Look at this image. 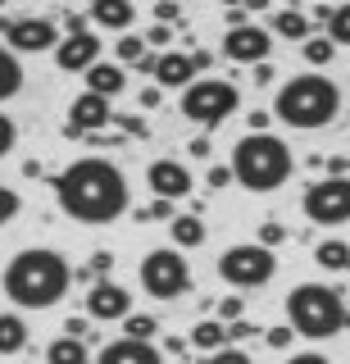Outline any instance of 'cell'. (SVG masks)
Returning <instances> with one entry per match:
<instances>
[{
	"label": "cell",
	"mask_w": 350,
	"mask_h": 364,
	"mask_svg": "<svg viewBox=\"0 0 350 364\" xmlns=\"http://www.w3.org/2000/svg\"><path fill=\"white\" fill-rule=\"evenodd\" d=\"M55 200L77 223H114L128 210V178L119 173V164L87 155L55 173Z\"/></svg>",
	"instance_id": "6da1fadb"
},
{
	"label": "cell",
	"mask_w": 350,
	"mask_h": 364,
	"mask_svg": "<svg viewBox=\"0 0 350 364\" xmlns=\"http://www.w3.org/2000/svg\"><path fill=\"white\" fill-rule=\"evenodd\" d=\"M0 282H5V296L18 310H50V305L64 301V291L73 282V269L60 250L37 246V250H18Z\"/></svg>",
	"instance_id": "7a4b0ae2"
},
{
	"label": "cell",
	"mask_w": 350,
	"mask_h": 364,
	"mask_svg": "<svg viewBox=\"0 0 350 364\" xmlns=\"http://www.w3.org/2000/svg\"><path fill=\"white\" fill-rule=\"evenodd\" d=\"M273 114L287 128H300V132L327 128V123L341 114V87L323 73H300V77H291L287 87H278Z\"/></svg>",
	"instance_id": "3957f363"
},
{
	"label": "cell",
	"mask_w": 350,
	"mask_h": 364,
	"mask_svg": "<svg viewBox=\"0 0 350 364\" xmlns=\"http://www.w3.org/2000/svg\"><path fill=\"white\" fill-rule=\"evenodd\" d=\"M291 178V151L273 132H246L232 146V182H241L255 196H268Z\"/></svg>",
	"instance_id": "277c9868"
},
{
	"label": "cell",
	"mask_w": 350,
	"mask_h": 364,
	"mask_svg": "<svg viewBox=\"0 0 350 364\" xmlns=\"http://www.w3.org/2000/svg\"><path fill=\"white\" fill-rule=\"evenodd\" d=\"M287 318L300 337L327 341L346 328V301H341V291L323 287V282H300V287L287 296Z\"/></svg>",
	"instance_id": "5b68a950"
},
{
	"label": "cell",
	"mask_w": 350,
	"mask_h": 364,
	"mask_svg": "<svg viewBox=\"0 0 350 364\" xmlns=\"http://www.w3.org/2000/svg\"><path fill=\"white\" fill-rule=\"evenodd\" d=\"M236 105H241V91L232 82H223V77H196L187 91H182V114L191 123H200V128H219V123H228Z\"/></svg>",
	"instance_id": "8992f818"
},
{
	"label": "cell",
	"mask_w": 350,
	"mask_h": 364,
	"mask_svg": "<svg viewBox=\"0 0 350 364\" xmlns=\"http://www.w3.org/2000/svg\"><path fill=\"white\" fill-rule=\"evenodd\" d=\"M278 273V255L259 242H241V246H228L219 255V278L228 287H241V291H255L264 282H273Z\"/></svg>",
	"instance_id": "52a82bcc"
},
{
	"label": "cell",
	"mask_w": 350,
	"mask_h": 364,
	"mask_svg": "<svg viewBox=\"0 0 350 364\" xmlns=\"http://www.w3.org/2000/svg\"><path fill=\"white\" fill-rule=\"evenodd\" d=\"M141 287L155 296V301H173V296L191 291V264L177 246H160L141 259Z\"/></svg>",
	"instance_id": "ba28073f"
},
{
	"label": "cell",
	"mask_w": 350,
	"mask_h": 364,
	"mask_svg": "<svg viewBox=\"0 0 350 364\" xmlns=\"http://www.w3.org/2000/svg\"><path fill=\"white\" fill-rule=\"evenodd\" d=\"M305 219H314L319 228H337V223H350V178H323L305 191L300 200Z\"/></svg>",
	"instance_id": "9c48e42d"
},
{
	"label": "cell",
	"mask_w": 350,
	"mask_h": 364,
	"mask_svg": "<svg viewBox=\"0 0 350 364\" xmlns=\"http://www.w3.org/2000/svg\"><path fill=\"white\" fill-rule=\"evenodd\" d=\"M223 55L236 64H268V55H273V37H268L264 28H228V37H223Z\"/></svg>",
	"instance_id": "30bf717a"
},
{
	"label": "cell",
	"mask_w": 350,
	"mask_h": 364,
	"mask_svg": "<svg viewBox=\"0 0 350 364\" xmlns=\"http://www.w3.org/2000/svg\"><path fill=\"white\" fill-rule=\"evenodd\" d=\"M5 37H9V50L14 55H41V50H55L64 41L50 18H14V28Z\"/></svg>",
	"instance_id": "8fae6325"
},
{
	"label": "cell",
	"mask_w": 350,
	"mask_h": 364,
	"mask_svg": "<svg viewBox=\"0 0 350 364\" xmlns=\"http://www.w3.org/2000/svg\"><path fill=\"white\" fill-rule=\"evenodd\" d=\"M109 119H114L109 100H105V96H92V91H82V96L69 105V123H64V132H69V136H92V132H105Z\"/></svg>",
	"instance_id": "7c38bea8"
},
{
	"label": "cell",
	"mask_w": 350,
	"mask_h": 364,
	"mask_svg": "<svg viewBox=\"0 0 350 364\" xmlns=\"http://www.w3.org/2000/svg\"><path fill=\"white\" fill-rule=\"evenodd\" d=\"M87 314L100 318V323L128 318L132 314V291L119 287V282H109V278H100V282H92V291H87Z\"/></svg>",
	"instance_id": "4fadbf2b"
},
{
	"label": "cell",
	"mask_w": 350,
	"mask_h": 364,
	"mask_svg": "<svg viewBox=\"0 0 350 364\" xmlns=\"http://www.w3.org/2000/svg\"><path fill=\"white\" fill-rule=\"evenodd\" d=\"M146 187L155 191V200H182L191 196V173L187 164H177V159H155L151 168H146Z\"/></svg>",
	"instance_id": "5bb4252c"
},
{
	"label": "cell",
	"mask_w": 350,
	"mask_h": 364,
	"mask_svg": "<svg viewBox=\"0 0 350 364\" xmlns=\"http://www.w3.org/2000/svg\"><path fill=\"white\" fill-rule=\"evenodd\" d=\"M55 64H60L64 73H87L92 64H100V37H92V32L64 37L55 46Z\"/></svg>",
	"instance_id": "9a60e30c"
},
{
	"label": "cell",
	"mask_w": 350,
	"mask_h": 364,
	"mask_svg": "<svg viewBox=\"0 0 350 364\" xmlns=\"http://www.w3.org/2000/svg\"><path fill=\"white\" fill-rule=\"evenodd\" d=\"M155 87L160 91H187L191 82H196V68H191V55H155Z\"/></svg>",
	"instance_id": "2e32d148"
},
{
	"label": "cell",
	"mask_w": 350,
	"mask_h": 364,
	"mask_svg": "<svg viewBox=\"0 0 350 364\" xmlns=\"http://www.w3.org/2000/svg\"><path fill=\"white\" fill-rule=\"evenodd\" d=\"M96 364H164V355L151 346V341H132V337H119L100 350Z\"/></svg>",
	"instance_id": "e0dca14e"
},
{
	"label": "cell",
	"mask_w": 350,
	"mask_h": 364,
	"mask_svg": "<svg viewBox=\"0 0 350 364\" xmlns=\"http://www.w3.org/2000/svg\"><path fill=\"white\" fill-rule=\"evenodd\" d=\"M82 77H87V91H92V96H105V100H114L119 91L128 87V77H123L119 64H92Z\"/></svg>",
	"instance_id": "ac0fdd59"
},
{
	"label": "cell",
	"mask_w": 350,
	"mask_h": 364,
	"mask_svg": "<svg viewBox=\"0 0 350 364\" xmlns=\"http://www.w3.org/2000/svg\"><path fill=\"white\" fill-rule=\"evenodd\" d=\"M132 18H137V9L128 0H96L92 5V23H100V28L123 32V28H132Z\"/></svg>",
	"instance_id": "d6986e66"
},
{
	"label": "cell",
	"mask_w": 350,
	"mask_h": 364,
	"mask_svg": "<svg viewBox=\"0 0 350 364\" xmlns=\"http://www.w3.org/2000/svg\"><path fill=\"white\" fill-rule=\"evenodd\" d=\"M168 237H173V246H177V250H191V246L205 242V223H200L196 214H177V219L168 223Z\"/></svg>",
	"instance_id": "ffe728a7"
},
{
	"label": "cell",
	"mask_w": 350,
	"mask_h": 364,
	"mask_svg": "<svg viewBox=\"0 0 350 364\" xmlns=\"http://www.w3.org/2000/svg\"><path fill=\"white\" fill-rule=\"evenodd\" d=\"M191 346H200L205 355H214V350L228 346V323H219V318H205V323L191 328Z\"/></svg>",
	"instance_id": "44dd1931"
},
{
	"label": "cell",
	"mask_w": 350,
	"mask_h": 364,
	"mask_svg": "<svg viewBox=\"0 0 350 364\" xmlns=\"http://www.w3.org/2000/svg\"><path fill=\"white\" fill-rule=\"evenodd\" d=\"M92 355H87V341L77 337H55L46 346V364H87Z\"/></svg>",
	"instance_id": "7402d4cb"
},
{
	"label": "cell",
	"mask_w": 350,
	"mask_h": 364,
	"mask_svg": "<svg viewBox=\"0 0 350 364\" xmlns=\"http://www.w3.org/2000/svg\"><path fill=\"white\" fill-rule=\"evenodd\" d=\"M28 346V323L18 314H0V355H18Z\"/></svg>",
	"instance_id": "603a6c76"
},
{
	"label": "cell",
	"mask_w": 350,
	"mask_h": 364,
	"mask_svg": "<svg viewBox=\"0 0 350 364\" xmlns=\"http://www.w3.org/2000/svg\"><path fill=\"white\" fill-rule=\"evenodd\" d=\"M18 91H23V64L14 50H0V100L18 96Z\"/></svg>",
	"instance_id": "cb8c5ba5"
},
{
	"label": "cell",
	"mask_w": 350,
	"mask_h": 364,
	"mask_svg": "<svg viewBox=\"0 0 350 364\" xmlns=\"http://www.w3.org/2000/svg\"><path fill=\"white\" fill-rule=\"evenodd\" d=\"M273 32L287 41H310V18L300 14V9H278L273 14Z\"/></svg>",
	"instance_id": "d4e9b609"
},
{
	"label": "cell",
	"mask_w": 350,
	"mask_h": 364,
	"mask_svg": "<svg viewBox=\"0 0 350 364\" xmlns=\"http://www.w3.org/2000/svg\"><path fill=\"white\" fill-rule=\"evenodd\" d=\"M314 259H319V269H327V273H341V269H350V246L346 242H323L314 250Z\"/></svg>",
	"instance_id": "484cf974"
},
{
	"label": "cell",
	"mask_w": 350,
	"mask_h": 364,
	"mask_svg": "<svg viewBox=\"0 0 350 364\" xmlns=\"http://www.w3.org/2000/svg\"><path fill=\"white\" fill-rule=\"evenodd\" d=\"M155 333H160L155 314H128L123 318V337H132V341H151Z\"/></svg>",
	"instance_id": "4316f807"
},
{
	"label": "cell",
	"mask_w": 350,
	"mask_h": 364,
	"mask_svg": "<svg viewBox=\"0 0 350 364\" xmlns=\"http://www.w3.org/2000/svg\"><path fill=\"white\" fill-rule=\"evenodd\" d=\"M327 41L332 46H350V5L332 9V23H327Z\"/></svg>",
	"instance_id": "83f0119b"
},
{
	"label": "cell",
	"mask_w": 350,
	"mask_h": 364,
	"mask_svg": "<svg viewBox=\"0 0 350 364\" xmlns=\"http://www.w3.org/2000/svg\"><path fill=\"white\" fill-rule=\"evenodd\" d=\"M332 55H337V46L327 41V37H310V41H305V60H310L314 68H327V64H332Z\"/></svg>",
	"instance_id": "f1b7e54d"
},
{
	"label": "cell",
	"mask_w": 350,
	"mask_h": 364,
	"mask_svg": "<svg viewBox=\"0 0 350 364\" xmlns=\"http://www.w3.org/2000/svg\"><path fill=\"white\" fill-rule=\"evenodd\" d=\"M109 123H119V132H123V136H141V141H146V136H151V128H146V119H141V114L114 109V119H109Z\"/></svg>",
	"instance_id": "f546056e"
},
{
	"label": "cell",
	"mask_w": 350,
	"mask_h": 364,
	"mask_svg": "<svg viewBox=\"0 0 350 364\" xmlns=\"http://www.w3.org/2000/svg\"><path fill=\"white\" fill-rule=\"evenodd\" d=\"M119 60L123 64H146V37H119Z\"/></svg>",
	"instance_id": "4dcf8cb0"
},
{
	"label": "cell",
	"mask_w": 350,
	"mask_h": 364,
	"mask_svg": "<svg viewBox=\"0 0 350 364\" xmlns=\"http://www.w3.org/2000/svg\"><path fill=\"white\" fill-rule=\"evenodd\" d=\"M18 210H23V200H18V191L0 182V228H5L9 219H18Z\"/></svg>",
	"instance_id": "1f68e13d"
},
{
	"label": "cell",
	"mask_w": 350,
	"mask_h": 364,
	"mask_svg": "<svg viewBox=\"0 0 350 364\" xmlns=\"http://www.w3.org/2000/svg\"><path fill=\"white\" fill-rule=\"evenodd\" d=\"M14 141H18V128H14V119H9V114H0V159H5L9 151H14Z\"/></svg>",
	"instance_id": "d6a6232c"
},
{
	"label": "cell",
	"mask_w": 350,
	"mask_h": 364,
	"mask_svg": "<svg viewBox=\"0 0 350 364\" xmlns=\"http://www.w3.org/2000/svg\"><path fill=\"white\" fill-rule=\"evenodd\" d=\"M137 219H141V223H146V219H168V223H173V219H177V205H173V200H155L151 210L137 214Z\"/></svg>",
	"instance_id": "836d02e7"
},
{
	"label": "cell",
	"mask_w": 350,
	"mask_h": 364,
	"mask_svg": "<svg viewBox=\"0 0 350 364\" xmlns=\"http://www.w3.org/2000/svg\"><path fill=\"white\" fill-rule=\"evenodd\" d=\"M205 364H251V355H246V350H236V346H223V350H214Z\"/></svg>",
	"instance_id": "e575fe53"
},
{
	"label": "cell",
	"mask_w": 350,
	"mask_h": 364,
	"mask_svg": "<svg viewBox=\"0 0 350 364\" xmlns=\"http://www.w3.org/2000/svg\"><path fill=\"white\" fill-rule=\"evenodd\" d=\"M155 18H160V28H168V23H182V9H177L173 0H160V5H155Z\"/></svg>",
	"instance_id": "d590c367"
},
{
	"label": "cell",
	"mask_w": 350,
	"mask_h": 364,
	"mask_svg": "<svg viewBox=\"0 0 350 364\" xmlns=\"http://www.w3.org/2000/svg\"><path fill=\"white\" fill-rule=\"evenodd\" d=\"M109 269H114V255H109V250H96V255H92V278L96 282L109 278Z\"/></svg>",
	"instance_id": "8d00e7d4"
},
{
	"label": "cell",
	"mask_w": 350,
	"mask_h": 364,
	"mask_svg": "<svg viewBox=\"0 0 350 364\" xmlns=\"http://www.w3.org/2000/svg\"><path fill=\"white\" fill-rule=\"evenodd\" d=\"M282 237H287V228H282V223H264V228H259V246H268V250H273Z\"/></svg>",
	"instance_id": "74e56055"
},
{
	"label": "cell",
	"mask_w": 350,
	"mask_h": 364,
	"mask_svg": "<svg viewBox=\"0 0 350 364\" xmlns=\"http://www.w3.org/2000/svg\"><path fill=\"white\" fill-rule=\"evenodd\" d=\"M291 337H296V328H268V346H273V350H287L291 346Z\"/></svg>",
	"instance_id": "f35d334b"
},
{
	"label": "cell",
	"mask_w": 350,
	"mask_h": 364,
	"mask_svg": "<svg viewBox=\"0 0 350 364\" xmlns=\"http://www.w3.org/2000/svg\"><path fill=\"white\" fill-rule=\"evenodd\" d=\"M168 41H173V32L160 28V23H155V28L146 32V46H155V50H164V55H168Z\"/></svg>",
	"instance_id": "ab89813d"
},
{
	"label": "cell",
	"mask_w": 350,
	"mask_h": 364,
	"mask_svg": "<svg viewBox=\"0 0 350 364\" xmlns=\"http://www.w3.org/2000/svg\"><path fill=\"white\" fill-rule=\"evenodd\" d=\"M219 318L236 323V318H241V296H223V301H219Z\"/></svg>",
	"instance_id": "60d3db41"
},
{
	"label": "cell",
	"mask_w": 350,
	"mask_h": 364,
	"mask_svg": "<svg viewBox=\"0 0 350 364\" xmlns=\"http://www.w3.org/2000/svg\"><path fill=\"white\" fill-rule=\"evenodd\" d=\"M205 182H209V187H214V191H219V187H228V182H232V164H214Z\"/></svg>",
	"instance_id": "b9f144b4"
},
{
	"label": "cell",
	"mask_w": 350,
	"mask_h": 364,
	"mask_svg": "<svg viewBox=\"0 0 350 364\" xmlns=\"http://www.w3.org/2000/svg\"><path fill=\"white\" fill-rule=\"evenodd\" d=\"M246 337H255V323H246V318L228 323V341H246Z\"/></svg>",
	"instance_id": "7bdbcfd3"
},
{
	"label": "cell",
	"mask_w": 350,
	"mask_h": 364,
	"mask_svg": "<svg viewBox=\"0 0 350 364\" xmlns=\"http://www.w3.org/2000/svg\"><path fill=\"white\" fill-rule=\"evenodd\" d=\"M287 364H332L327 355H319V350H300V355H291Z\"/></svg>",
	"instance_id": "ee69618b"
},
{
	"label": "cell",
	"mask_w": 350,
	"mask_h": 364,
	"mask_svg": "<svg viewBox=\"0 0 350 364\" xmlns=\"http://www.w3.org/2000/svg\"><path fill=\"white\" fill-rule=\"evenodd\" d=\"M64 337H77V341H82L87 337V318H69V323H64Z\"/></svg>",
	"instance_id": "f6af8a7d"
},
{
	"label": "cell",
	"mask_w": 350,
	"mask_h": 364,
	"mask_svg": "<svg viewBox=\"0 0 350 364\" xmlns=\"http://www.w3.org/2000/svg\"><path fill=\"white\" fill-rule=\"evenodd\" d=\"M209 64H214V55H209V50H191V68H196V73H205Z\"/></svg>",
	"instance_id": "bcb514c9"
},
{
	"label": "cell",
	"mask_w": 350,
	"mask_h": 364,
	"mask_svg": "<svg viewBox=\"0 0 350 364\" xmlns=\"http://www.w3.org/2000/svg\"><path fill=\"white\" fill-rule=\"evenodd\" d=\"M187 151H191V155H196V159H209V136H196V141H191V146H187Z\"/></svg>",
	"instance_id": "7dc6e473"
},
{
	"label": "cell",
	"mask_w": 350,
	"mask_h": 364,
	"mask_svg": "<svg viewBox=\"0 0 350 364\" xmlns=\"http://www.w3.org/2000/svg\"><path fill=\"white\" fill-rule=\"evenodd\" d=\"M251 132H268V114H264V109L251 114Z\"/></svg>",
	"instance_id": "c3c4849f"
},
{
	"label": "cell",
	"mask_w": 350,
	"mask_h": 364,
	"mask_svg": "<svg viewBox=\"0 0 350 364\" xmlns=\"http://www.w3.org/2000/svg\"><path fill=\"white\" fill-rule=\"evenodd\" d=\"M255 82H259V87L273 82V68H268V64H255Z\"/></svg>",
	"instance_id": "681fc988"
},
{
	"label": "cell",
	"mask_w": 350,
	"mask_h": 364,
	"mask_svg": "<svg viewBox=\"0 0 350 364\" xmlns=\"http://www.w3.org/2000/svg\"><path fill=\"white\" fill-rule=\"evenodd\" d=\"M141 105H146V109H155V105H160V87H151V91H141Z\"/></svg>",
	"instance_id": "f907efd6"
},
{
	"label": "cell",
	"mask_w": 350,
	"mask_h": 364,
	"mask_svg": "<svg viewBox=\"0 0 350 364\" xmlns=\"http://www.w3.org/2000/svg\"><path fill=\"white\" fill-rule=\"evenodd\" d=\"M346 328H350V310H346Z\"/></svg>",
	"instance_id": "816d5d0a"
}]
</instances>
